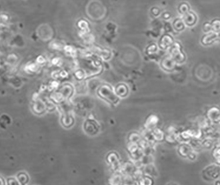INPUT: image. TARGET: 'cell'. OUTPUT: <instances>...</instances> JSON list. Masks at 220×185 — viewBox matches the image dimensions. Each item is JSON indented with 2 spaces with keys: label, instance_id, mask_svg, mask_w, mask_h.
<instances>
[{
  "label": "cell",
  "instance_id": "6da1fadb",
  "mask_svg": "<svg viewBox=\"0 0 220 185\" xmlns=\"http://www.w3.org/2000/svg\"><path fill=\"white\" fill-rule=\"evenodd\" d=\"M196 16L194 15V13H186V16H185V23L187 25V26H193L196 23Z\"/></svg>",
  "mask_w": 220,
  "mask_h": 185
},
{
  "label": "cell",
  "instance_id": "7a4b0ae2",
  "mask_svg": "<svg viewBox=\"0 0 220 185\" xmlns=\"http://www.w3.org/2000/svg\"><path fill=\"white\" fill-rule=\"evenodd\" d=\"M217 34L215 33H211V34H208L205 36H204V38L202 39V43L205 45H209L211 44L216 38H217Z\"/></svg>",
  "mask_w": 220,
  "mask_h": 185
},
{
  "label": "cell",
  "instance_id": "3957f363",
  "mask_svg": "<svg viewBox=\"0 0 220 185\" xmlns=\"http://www.w3.org/2000/svg\"><path fill=\"white\" fill-rule=\"evenodd\" d=\"M211 28H212V29H214L215 31L220 30V21H219V20H215V21L212 23Z\"/></svg>",
  "mask_w": 220,
  "mask_h": 185
},
{
  "label": "cell",
  "instance_id": "277c9868",
  "mask_svg": "<svg viewBox=\"0 0 220 185\" xmlns=\"http://www.w3.org/2000/svg\"><path fill=\"white\" fill-rule=\"evenodd\" d=\"M169 61H167V60H166V64H169ZM173 68H174V66H173V65H171V66L169 67V69H172V70H173Z\"/></svg>",
  "mask_w": 220,
  "mask_h": 185
}]
</instances>
